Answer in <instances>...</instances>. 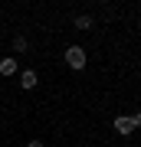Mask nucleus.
<instances>
[{"label": "nucleus", "instance_id": "nucleus-3", "mask_svg": "<svg viewBox=\"0 0 141 147\" xmlns=\"http://www.w3.org/2000/svg\"><path fill=\"white\" fill-rule=\"evenodd\" d=\"M112 127H115V134L128 137L131 131H135V124H131V115H118V118H115V124H112Z\"/></svg>", "mask_w": 141, "mask_h": 147}, {"label": "nucleus", "instance_id": "nucleus-5", "mask_svg": "<svg viewBox=\"0 0 141 147\" xmlns=\"http://www.w3.org/2000/svg\"><path fill=\"white\" fill-rule=\"evenodd\" d=\"M92 26H95V23H92V16H89V13H79V16H76V30H82V33H89Z\"/></svg>", "mask_w": 141, "mask_h": 147}, {"label": "nucleus", "instance_id": "nucleus-2", "mask_svg": "<svg viewBox=\"0 0 141 147\" xmlns=\"http://www.w3.org/2000/svg\"><path fill=\"white\" fill-rule=\"evenodd\" d=\"M36 85H40L36 69H23V72H20V88H23V92H30V88H36Z\"/></svg>", "mask_w": 141, "mask_h": 147}, {"label": "nucleus", "instance_id": "nucleus-7", "mask_svg": "<svg viewBox=\"0 0 141 147\" xmlns=\"http://www.w3.org/2000/svg\"><path fill=\"white\" fill-rule=\"evenodd\" d=\"M131 124H135V131H141V111H135V115H131Z\"/></svg>", "mask_w": 141, "mask_h": 147}, {"label": "nucleus", "instance_id": "nucleus-6", "mask_svg": "<svg viewBox=\"0 0 141 147\" xmlns=\"http://www.w3.org/2000/svg\"><path fill=\"white\" fill-rule=\"evenodd\" d=\"M26 46H30V42H26V36H13V53H23Z\"/></svg>", "mask_w": 141, "mask_h": 147}, {"label": "nucleus", "instance_id": "nucleus-4", "mask_svg": "<svg viewBox=\"0 0 141 147\" xmlns=\"http://www.w3.org/2000/svg\"><path fill=\"white\" fill-rule=\"evenodd\" d=\"M16 72H20V65H16V59H13V56L0 59V75H16Z\"/></svg>", "mask_w": 141, "mask_h": 147}, {"label": "nucleus", "instance_id": "nucleus-1", "mask_svg": "<svg viewBox=\"0 0 141 147\" xmlns=\"http://www.w3.org/2000/svg\"><path fill=\"white\" fill-rule=\"evenodd\" d=\"M85 62H89V49L85 46H69L66 49V65L72 69V72H82Z\"/></svg>", "mask_w": 141, "mask_h": 147}, {"label": "nucleus", "instance_id": "nucleus-8", "mask_svg": "<svg viewBox=\"0 0 141 147\" xmlns=\"http://www.w3.org/2000/svg\"><path fill=\"white\" fill-rule=\"evenodd\" d=\"M26 147H43V141H26Z\"/></svg>", "mask_w": 141, "mask_h": 147}]
</instances>
